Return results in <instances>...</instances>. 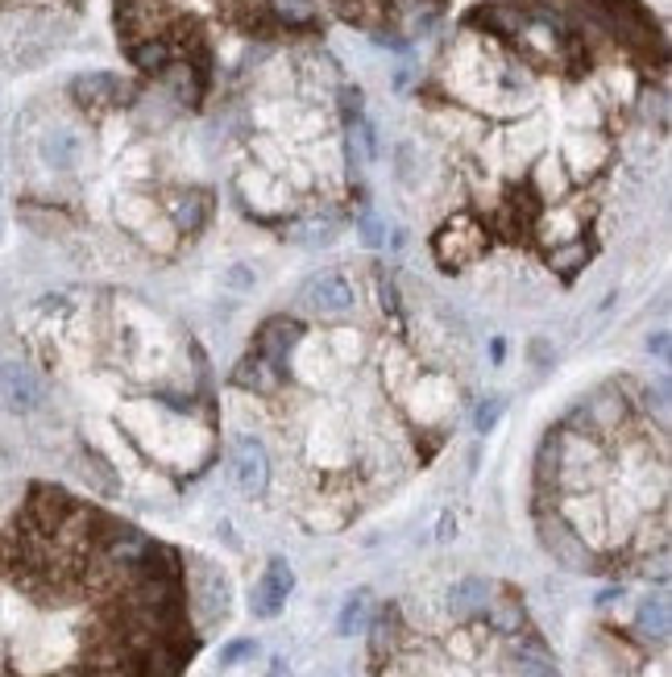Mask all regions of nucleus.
Returning <instances> with one entry per match:
<instances>
[{"label": "nucleus", "instance_id": "nucleus-2", "mask_svg": "<svg viewBox=\"0 0 672 677\" xmlns=\"http://www.w3.org/2000/svg\"><path fill=\"white\" fill-rule=\"evenodd\" d=\"M42 396H47L42 378L25 362H17V358L0 362V408H9L13 416H25V412H34L42 403Z\"/></svg>", "mask_w": 672, "mask_h": 677}, {"label": "nucleus", "instance_id": "nucleus-9", "mask_svg": "<svg viewBox=\"0 0 672 677\" xmlns=\"http://www.w3.org/2000/svg\"><path fill=\"white\" fill-rule=\"evenodd\" d=\"M639 631H644V636H656V640L669 636V607H664V599H648V603L639 607Z\"/></svg>", "mask_w": 672, "mask_h": 677}, {"label": "nucleus", "instance_id": "nucleus-7", "mask_svg": "<svg viewBox=\"0 0 672 677\" xmlns=\"http://www.w3.org/2000/svg\"><path fill=\"white\" fill-rule=\"evenodd\" d=\"M490 607V586L478 582V578H465L448 590V611L453 615H473V611H486Z\"/></svg>", "mask_w": 672, "mask_h": 677}, {"label": "nucleus", "instance_id": "nucleus-8", "mask_svg": "<svg viewBox=\"0 0 672 677\" xmlns=\"http://www.w3.org/2000/svg\"><path fill=\"white\" fill-rule=\"evenodd\" d=\"M266 13L282 25H312L316 22V4H312V0H266Z\"/></svg>", "mask_w": 672, "mask_h": 677}, {"label": "nucleus", "instance_id": "nucleus-6", "mask_svg": "<svg viewBox=\"0 0 672 677\" xmlns=\"http://www.w3.org/2000/svg\"><path fill=\"white\" fill-rule=\"evenodd\" d=\"M170 229L175 234H195L212 221V191H200V187H187L183 196H175V204L166 212Z\"/></svg>", "mask_w": 672, "mask_h": 677}, {"label": "nucleus", "instance_id": "nucleus-5", "mask_svg": "<svg viewBox=\"0 0 672 677\" xmlns=\"http://www.w3.org/2000/svg\"><path fill=\"white\" fill-rule=\"evenodd\" d=\"M291 586H295V574H291V565L282 557H275L266 565V574H262V582L254 586V599H250V611H254L257 619H275L287 603V594H291Z\"/></svg>", "mask_w": 672, "mask_h": 677}, {"label": "nucleus", "instance_id": "nucleus-1", "mask_svg": "<svg viewBox=\"0 0 672 677\" xmlns=\"http://www.w3.org/2000/svg\"><path fill=\"white\" fill-rule=\"evenodd\" d=\"M191 649L175 553L34 482L0 524V677H175Z\"/></svg>", "mask_w": 672, "mask_h": 677}, {"label": "nucleus", "instance_id": "nucleus-12", "mask_svg": "<svg viewBox=\"0 0 672 677\" xmlns=\"http://www.w3.org/2000/svg\"><path fill=\"white\" fill-rule=\"evenodd\" d=\"M498 412H503V399H486V403L478 408V428H482V432H490V428L498 424Z\"/></svg>", "mask_w": 672, "mask_h": 677}, {"label": "nucleus", "instance_id": "nucleus-4", "mask_svg": "<svg viewBox=\"0 0 672 677\" xmlns=\"http://www.w3.org/2000/svg\"><path fill=\"white\" fill-rule=\"evenodd\" d=\"M357 304V287L345 271H325L307 283V308L320 316H348Z\"/></svg>", "mask_w": 672, "mask_h": 677}, {"label": "nucleus", "instance_id": "nucleus-13", "mask_svg": "<svg viewBox=\"0 0 672 677\" xmlns=\"http://www.w3.org/2000/svg\"><path fill=\"white\" fill-rule=\"evenodd\" d=\"M245 653H254V640H232L229 649L220 653V665H232V661H241Z\"/></svg>", "mask_w": 672, "mask_h": 677}, {"label": "nucleus", "instance_id": "nucleus-3", "mask_svg": "<svg viewBox=\"0 0 672 677\" xmlns=\"http://www.w3.org/2000/svg\"><path fill=\"white\" fill-rule=\"evenodd\" d=\"M232 478H237V487L250 499L266 494V487H270V457H266V444L257 437H237L232 441Z\"/></svg>", "mask_w": 672, "mask_h": 677}, {"label": "nucleus", "instance_id": "nucleus-11", "mask_svg": "<svg viewBox=\"0 0 672 677\" xmlns=\"http://www.w3.org/2000/svg\"><path fill=\"white\" fill-rule=\"evenodd\" d=\"M362 624H366V594L348 599L345 611H341V624H337V631H341V636H353V631H362Z\"/></svg>", "mask_w": 672, "mask_h": 677}, {"label": "nucleus", "instance_id": "nucleus-14", "mask_svg": "<svg viewBox=\"0 0 672 677\" xmlns=\"http://www.w3.org/2000/svg\"><path fill=\"white\" fill-rule=\"evenodd\" d=\"M362 234H366V241H370V246H378V225H373V216H366V221H362Z\"/></svg>", "mask_w": 672, "mask_h": 677}, {"label": "nucleus", "instance_id": "nucleus-10", "mask_svg": "<svg viewBox=\"0 0 672 677\" xmlns=\"http://www.w3.org/2000/svg\"><path fill=\"white\" fill-rule=\"evenodd\" d=\"M59 4H71V0H0V17H22V13H47V9H59Z\"/></svg>", "mask_w": 672, "mask_h": 677}]
</instances>
